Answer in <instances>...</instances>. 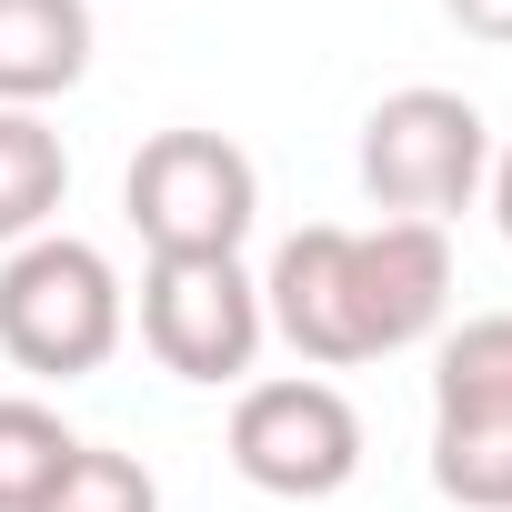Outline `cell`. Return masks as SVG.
Masks as SVG:
<instances>
[{
    "label": "cell",
    "instance_id": "obj_1",
    "mask_svg": "<svg viewBox=\"0 0 512 512\" xmlns=\"http://www.w3.org/2000/svg\"><path fill=\"white\" fill-rule=\"evenodd\" d=\"M452 312V241L432 221H302L272 272H262V322L312 362V372H352V362H392L412 342H432Z\"/></svg>",
    "mask_w": 512,
    "mask_h": 512
},
{
    "label": "cell",
    "instance_id": "obj_2",
    "mask_svg": "<svg viewBox=\"0 0 512 512\" xmlns=\"http://www.w3.org/2000/svg\"><path fill=\"white\" fill-rule=\"evenodd\" d=\"M131 332V292L111 272V251L81 231H41L0 262V352L31 382H81L121 352Z\"/></svg>",
    "mask_w": 512,
    "mask_h": 512
},
{
    "label": "cell",
    "instance_id": "obj_3",
    "mask_svg": "<svg viewBox=\"0 0 512 512\" xmlns=\"http://www.w3.org/2000/svg\"><path fill=\"white\" fill-rule=\"evenodd\" d=\"M121 211L151 241V262H221L262 221V171L231 131H151L121 171Z\"/></svg>",
    "mask_w": 512,
    "mask_h": 512
},
{
    "label": "cell",
    "instance_id": "obj_4",
    "mask_svg": "<svg viewBox=\"0 0 512 512\" xmlns=\"http://www.w3.org/2000/svg\"><path fill=\"white\" fill-rule=\"evenodd\" d=\"M352 171H362V191H372L382 221H432V231H442V221L492 181V121H482L462 91L412 81V91L372 101Z\"/></svg>",
    "mask_w": 512,
    "mask_h": 512
},
{
    "label": "cell",
    "instance_id": "obj_5",
    "mask_svg": "<svg viewBox=\"0 0 512 512\" xmlns=\"http://www.w3.org/2000/svg\"><path fill=\"white\" fill-rule=\"evenodd\" d=\"M432 482L462 512H512V312H482L432 352Z\"/></svg>",
    "mask_w": 512,
    "mask_h": 512
},
{
    "label": "cell",
    "instance_id": "obj_6",
    "mask_svg": "<svg viewBox=\"0 0 512 512\" xmlns=\"http://www.w3.org/2000/svg\"><path fill=\"white\" fill-rule=\"evenodd\" d=\"M231 472L272 502H332L362 472V412L322 372H272L241 382L231 402Z\"/></svg>",
    "mask_w": 512,
    "mask_h": 512
},
{
    "label": "cell",
    "instance_id": "obj_7",
    "mask_svg": "<svg viewBox=\"0 0 512 512\" xmlns=\"http://www.w3.org/2000/svg\"><path fill=\"white\" fill-rule=\"evenodd\" d=\"M141 342L171 382H251L272 322H262V282L241 272V251H221V262H151L141 272Z\"/></svg>",
    "mask_w": 512,
    "mask_h": 512
},
{
    "label": "cell",
    "instance_id": "obj_8",
    "mask_svg": "<svg viewBox=\"0 0 512 512\" xmlns=\"http://www.w3.org/2000/svg\"><path fill=\"white\" fill-rule=\"evenodd\" d=\"M91 81V0H0V111H41Z\"/></svg>",
    "mask_w": 512,
    "mask_h": 512
},
{
    "label": "cell",
    "instance_id": "obj_9",
    "mask_svg": "<svg viewBox=\"0 0 512 512\" xmlns=\"http://www.w3.org/2000/svg\"><path fill=\"white\" fill-rule=\"evenodd\" d=\"M71 201V151L41 111H0V251H21L61 221Z\"/></svg>",
    "mask_w": 512,
    "mask_h": 512
},
{
    "label": "cell",
    "instance_id": "obj_10",
    "mask_svg": "<svg viewBox=\"0 0 512 512\" xmlns=\"http://www.w3.org/2000/svg\"><path fill=\"white\" fill-rule=\"evenodd\" d=\"M71 452H81V432L51 402L0 392V512H41V492L71 472Z\"/></svg>",
    "mask_w": 512,
    "mask_h": 512
},
{
    "label": "cell",
    "instance_id": "obj_11",
    "mask_svg": "<svg viewBox=\"0 0 512 512\" xmlns=\"http://www.w3.org/2000/svg\"><path fill=\"white\" fill-rule=\"evenodd\" d=\"M41 512H161V482H151V462H131L111 442H81L71 472L41 492Z\"/></svg>",
    "mask_w": 512,
    "mask_h": 512
},
{
    "label": "cell",
    "instance_id": "obj_12",
    "mask_svg": "<svg viewBox=\"0 0 512 512\" xmlns=\"http://www.w3.org/2000/svg\"><path fill=\"white\" fill-rule=\"evenodd\" d=\"M442 11H452V31H472V41L512 51V0H442Z\"/></svg>",
    "mask_w": 512,
    "mask_h": 512
},
{
    "label": "cell",
    "instance_id": "obj_13",
    "mask_svg": "<svg viewBox=\"0 0 512 512\" xmlns=\"http://www.w3.org/2000/svg\"><path fill=\"white\" fill-rule=\"evenodd\" d=\"M482 191H492V221H502V241H512V151H492V181H482Z\"/></svg>",
    "mask_w": 512,
    "mask_h": 512
}]
</instances>
